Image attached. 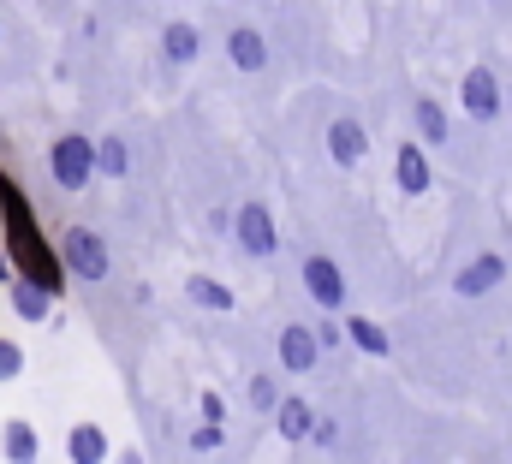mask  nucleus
Returning a JSON list of instances; mask_svg holds the SVG:
<instances>
[{"label": "nucleus", "mask_w": 512, "mask_h": 464, "mask_svg": "<svg viewBox=\"0 0 512 464\" xmlns=\"http://www.w3.org/2000/svg\"><path fill=\"white\" fill-rule=\"evenodd\" d=\"M0 250H6V262H12V274H18V280L42 286L48 298H60V292H66L60 250H54V238H48L42 221H36L30 191H24L6 167H0Z\"/></svg>", "instance_id": "nucleus-1"}, {"label": "nucleus", "mask_w": 512, "mask_h": 464, "mask_svg": "<svg viewBox=\"0 0 512 464\" xmlns=\"http://www.w3.org/2000/svg\"><path fill=\"white\" fill-rule=\"evenodd\" d=\"M54 250H60V268L72 280H84V286H102L114 274V250H108V238L96 227H66L54 238Z\"/></svg>", "instance_id": "nucleus-2"}, {"label": "nucleus", "mask_w": 512, "mask_h": 464, "mask_svg": "<svg viewBox=\"0 0 512 464\" xmlns=\"http://www.w3.org/2000/svg\"><path fill=\"white\" fill-rule=\"evenodd\" d=\"M48 179H54L66 197L90 191V179H96V137H84V131L54 137V143H48Z\"/></svg>", "instance_id": "nucleus-3"}, {"label": "nucleus", "mask_w": 512, "mask_h": 464, "mask_svg": "<svg viewBox=\"0 0 512 464\" xmlns=\"http://www.w3.org/2000/svg\"><path fill=\"white\" fill-rule=\"evenodd\" d=\"M298 286H304V298H310L322 316H340L346 298H352V286H346V274H340V262H334L328 250H304V256H298Z\"/></svg>", "instance_id": "nucleus-4"}, {"label": "nucleus", "mask_w": 512, "mask_h": 464, "mask_svg": "<svg viewBox=\"0 0 512 464\" xmlns=\"http://www.w3.org/2000/svg\"><path fill=\"white\" fill-rule=\"evenodd\" d=\"M233 244L251 256V262H268L274 250H280V221H274V209L251 197V203H239L233 209Z\"/></svg>", "instance_id": "nucleus-5"}, {"label": "nucleus", "mask_w": 512, "mask_h": 464, "mask_svg": "<svg viewBox=\"0 0 512 464\" xmlns=\"http://www.w3.org/2000/svg\"><path fill=\"white\" fill-rule=\"evenodd\" d=\"M459 108L471 125H495L501 119V78H495V66L489 60H477V66H465V78H459Z\"/></svg>", "instance_id": "nucleus-6"}, {"label": "nucleus", "mask_w": 512, "mask_h": 464, "mask_svg": "<svg viewBox=\"0 0 512 464\" xmlns=\"http://www.w3.org/2000/svg\"><path fill=\"white\" fill-rule=\"evenodd\" d=\"M512 280V262L501 250H477L459 274H453V298H489V292H501Z\"/></svg>", "instance_id": "nucleus-7"}, {"label": "nucleus", "mask_w": 512, "mask_h": 464, "mask_svg": "<svg viewBox=\"0 0 512 464\" xmlns=\"http://www.w3.org/2000/svg\"><path fill=\"white\" fill-rule=\"evenodd\" d=\"M393 185H399L405 197H429V191H435V161H429V149H423L417 137H405V143L393 149Z\"/></svg>", "instance_id": "nucleus-8"}, {"label": "nucleus", "mask_w": 512, "mask_h": 464, "mask_svg": "<svg viewBox=\"0 0 512 464\" xmlns=\"http://www.w3.org/2000/svg\"><path fill=\"white\" fill-rule=\"evenodd\" d=\"M364 155H370V131H364V119L358 114H334L328 119V161L352 173Z\"/></svg>", "instance_id": "nucleus-9"}, {"label": "nucleus", "mask_w": 512, "mask_h": 464, "mask_svg": "<svg viewBox=\"0 0 512 464\" xmlns=\"http://www.w3.org/2000/svg\"><path fill=\"white\" fill-rule=\"evenodd\" d=\"M316 363H322L316 328H310V322H286V328H280V369H286V375H310Z\"/></svg>", "instance_id": "nucleus-10"}, {"label": "nucleus", "mask_w": 512, "mask_h": 464, "mask_svg": "<svg viewBox=\"0 0 512 464\" xmlns=\"http://www.w3.org/2000/svg\"><path fill=\"white\" fill-rule=\"evenodd\" d=\"M227 60H233V72L256 78V72L274 60V48H268V36H262L256 24H233V30H227Z\"/></svg>", "instance_id": "nucleus-11"}, {"label": "nucleus", "mask_w": 512, "mask_h": 464, "mask_svg": "<svg viewBox=\"0 0 512 464\" xmlns=\"http://www.w3.org/2000/svg\"><path fill=\"white\" fill-rule=\"evenodd\" d=\"M411 131H417V143H423L429 155L453 143V119H447V108H441L435 96H417V102H411Z\"/></svg>", "instance_id": "nucleus-12"}, {"label": "nucleus", "mask_w": 512, "mask_h": 464, "mask_svg": "<svg viewBox=\"0 0 512 464\" xmlns=\"http://www.w3.org/2000/svg\"><path fill=\"white\" fill-rule=\"evenodd\" d=\"M66 459L72 464H114V441H108V429L102 423H72L66 429Z\"/></svg>", "instance_id": "nucleus-13"}, {"label": "nucleus", "mask_w": 512, "mask_h": 464, "mask_svg": "<svg viewBox=\"0 0 512 464\" xmlns=\"http://www.w3.org/2000/svg\"><path fill=\"white\" fill-rule=\"evenodd\" d=\"M161 60H167V66L203 60V30H197L191 18H167V24H161Z\"/></svg>", "instance_id": "nucleus-14"}, {"label": "nucleus", "mask_w": 512, "mask_h": 464, "mask_svg": "<svg viewBox=\"0 0 512 464\" xmlns=\"http://www.w3.org/2000/svg\"><path fill=\"white\" fill-rule=\"evenodd\" d=\"M185 304H197L209 316H233L239 310V292L227 280H215V274H185Z\"/></svg>", "instance_id": "nucleus-15"}, {"label": "nucleus", "mask_w": 512, "mask_h": 464, "mask_svg": "<svg viewBox=\"0 0 512 464\" xmlns=\"http://www.w3.org/2000/svg\"><path fill=\"white\" fill-rule=\"evenodd\" d=\"M316 417H322V411H316L304 393H280V405H274V417H268V423L280 429V441H310Z\"/></svg>", "instance_id": "nucleus-16"}, {"label": "nucleus", "mask_w": 512, "mask_h": 464, "mask_svg": "<svg viewBox=\"0 0 512 464\" xmlns=\"http://www.w3.org/2000/svg\"><path fill=\"white\" fill-rule=\"evenodd\" d=\"M0 459L6 464H42V435L30 417H6L0 423Z\"/></svg>", "instance_id": "nucleus-17"}, {"label": "nucleus", "mask_w": 512, "mask_h": 464, "mask_svg": "<svg viewBox=\"0 0 512 464\" xmlns=\"http://www.w3.org/2000/svg\"><path fill=\"white\" fill-rule=\"evenodd\" d=\"M340 334H346L352 351H364V357H376V363L393 357V340H387V328L376 322V316H352V310H346V316H340Z\"/></svg>", "instance_id": "nucleus-18"}, {"label": "nucleus", "mask_w": 512, "mask_h": 464, "mask_svg": "<svg viewBox=\"0 0 512 464\" xmlns=\"http://www.w3.org/2000/svg\"><path fill=\"white\" fill-rule=\"evenodd\" d=\"M6 304L18 310V322H54V298L42 286H30V280H12L6 286Z\"/></svg>", "instance_id": "nucleus-19"}, {"label": "nucleus", "mask_w": 512, "mask_h": 464, "mask_svg": "<svg viewBox=\"0 0 512 464\" xmlns=\"http://www.w3.org/2000/svg\"><path fill=\"white\" fill-rule=\"evenodd\" d=\"M126 173H131V143L120 131L96 137V179H126Z\"/></svg>", "instance_id": "nucleus-20"}, {"label": "nucleus", "mask_w": 512, "mask_h": 464, "mask_svg": "<svg viewBox=\"0 0 512 464\" xmlns=\"http://www.w3.org/2000/svg\"><path fill=\"white\" fill-rule=\"evenodd\" d=\"M245 405H251L256 417H274V405H280V375L274 369H256L251 381H245Z\"/></svg>", "instance_id": "nucleus-21"}, {"label": "nucleus", "mask_w": 512, "mask_h": 464, "mask_svg": "<svg viewBox=\"0 0 512 464\" xmlns=\"http://www.w3.org/2000/svg\"><path fill=\"white\" fill-rule=\"evenodd\" d=\"M185 447H191V453H221V447H227V429H215V423H197V429L185 435Z\"/></svg>", "instance_id": "nucleus-22"}, {"label": "nucleus", "mask_w": 512, "mask_h": 464, "mask_svg": "<svg viewBox=\"0 0 512 464\" xmlns=\"http://www.w3.org/2000/svg\"><path fill=\"white\" fill-rule=\"evenodd\" d=\"M24 363H30V357H24L18 340H0V387H6V381H18V375H24Z\"/></svg>", "instance_id": "nucleus-23"}, {"label": "nucleus", "mask_w": 512, "mask_h": 464, "mask_svg": "<svg viewBox=\"0 0 512 464\" xmlns=\"http://www.w3.org/2000/svg\"><path fill=\"white\" fill-rule=\"evenodd\" d=\"M197 423L227 429V393H197Z\"/></svg>", "instance_id": "nucleus-24"}, {"label": "nucleus", "mask_w": 512, "mask_h": 464, "mask_svg": "<svg viewBox=\"0 0 512 464\" xmlns=\"http://www.w3.org/2000/svg\"><path fill=\"white\" fill-rule=\"evenodd\" d=\"M310 447H340V423H334V417H316V429H310Z\"/></svg>", "instance_id": "nucleus-25"}, {"label": "nucleus", "mask_w": 512, "mask_h": 464, "mask_svg": "<svg viewBox=\"0 0 512 464\" xmlns=\"http://www.w3.org/2000/svg\"><path fill=\"white\" fill-rule=\"evenodd\" d=\"M316 346H322V351L346 346V334H340V322H334V316H322V322H316Z\"/></svg>", "instance_id": "nucleus-26"}, {"label": "nucleus", "mask_w": 512, "mask_h": 464, "mask_svg": "<svg viewBox=\"0 0 512 464\" xmlns=\"http://www.w3.org/2000/svg\"><path fill=\"white\" fill-rule=\"evenodd\" d=\"M114 464H149V459H143L137 447H114Z\"/></svg>", "instance_id": "nucleus-27"}, {"label": "nucleus", "mask_w": 512, "mask_h": 464, "mask_svg": "<svg viewBox=\"0 0 512 464\" xmlns=\"http://www.w3.org/2000/svg\"><path fill=\"white\" fill-rule=\"evenodd\" d=\"M18 274H12V262H6V250H0V286H12Z\"/></svg>", "instance_id": "nucleus-28"}, {"label": "nucleus", "mask_w": 512, "mask_h": 464, "mask_svg": "<svg viewBox=\"0 0 512 464\" xmlns=\"http://www.w3.org/2000/svg\"><path fill=\"white\" fill-rule=\"evenodd\" d=\"M209 6H221V0H209Z\"/></svg>", "instance_id": "nucleus-29"}]
</instances>
